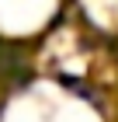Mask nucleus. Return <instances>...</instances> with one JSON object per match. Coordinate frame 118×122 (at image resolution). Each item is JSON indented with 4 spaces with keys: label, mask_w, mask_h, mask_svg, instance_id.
Returning a JSON list of instances; mask_svg holds the SVG:
<instances>
[{
    "label": "nucleus",
    "mask_w": 118,
    "mask_h": 122,
    "mask_svg": "<svg viewBox=\"0 0 118 122\" xmlns=\"http://www.w3.org/2000/svg\"><path fill=\"white\" fill-rule=\"evenodd\" d=\"M63 18V0H0V46L28 49Z\"/></svg>",
    "instance_id": "nucleus-1"
}]
</instances>
